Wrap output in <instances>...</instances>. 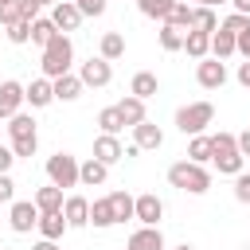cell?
<instances>
[{
  "mask_svg": "<svg viewBox=\"0 0 250 250\" xmlns=\"http://www.w3.org/2000/svg\"><path fill=\"white\" fill-rule=\"evenodd\" d=\"M62 215H66V227H86L90 223V203L82 195H70V199H62Z\"/></svg>",
  "mask_w": 250,
  "mask_h": 250,
  "instance_id": "cell-17",
  "label": "cell"
},
{
  "mask_svg": "<svg viewBox=\"0 0 250 250\" xmlns=\"http://www.w3.org/2000/svg\"><path fill=\"white\" fill-rule=\"evenodd\" d=\"M51 23H55L59 31H74V27L82 23V12H78V4H74V0H59V4L51 8Z\"/></svg>",
  "mask_w": 250,
  "mask_h": 250,
  "instance_id": "cell-11",
  "label": "cell"
},
{
  "mask_svg": "<svg viewBox=\"0 0 250 250\" xmlns=\"http://www.w3.org/2000/svg\"><path fill=\"white\" fill-rule=\"evenodd\" d=\"M59 35V27L51 23V20H31V43H39V47H47L51 39Z\"/></svg>",
  "mask_w": 250,
  "mask_h": 250,
  "instance_id": "cell-30",
  "label": "cell"
},
{
  "mask_svg": "<svg viewBox=\"0 0 250 250\" xmlns=\"http://www.w3.org/2000/svg\"><path fill=\"white\" fill-rule=\"evenodd\" d=\"M238 82H242V86H246V90H250V59H246V62H242V66H238Z\"/></svg>",
  "mask_w": 250,
  "mask_h": 250,
  "instance_id": "cell-46",
  "label": "cell"
},
{
  "mask_svg": "<svg viewBox=\"0 0 250 250\" xmlns=\"http://www.w3.org/2000/svg\"><path fill=\"white\" fill-rule=\"evenodd\" d=\"M35 207L39 211H62V188H55V184L39 188L35 191Z\"/></svg>",
  "mask_w": 250,
  "mask_h": 250,
  "instance_id": "cell-24",
  "label": "cell"
},
{
  "mask_svg": "<svg viewBox=\"0 0 250 250\" xmlns=\"http://www.w3.org/2000/svg\"><path fill=\"white\" fill-rule=\"evenodd\" d=\"M129 250H164V234L160 227H141L129 234Z\"/></svg>",
  "mask_w": 250,
  "mask_h": 250,
  "instance_id": "cell-14",
  "label": "cell"
},
{
  "mask_svg": "<svg viewBox=\"0 0 250 250\" xmlns=\"http://www.w3.org/2000/svg\"><path fill=\"white\" fill-rule=\"evenodd\" d=\"M176 250H191V246H188V242H184V246H176Z\"/></svg>",
  "mask_w": 250,
  "mask_h": 250,
  "instance_id": "cell-50",
  "label": "cell"
},
{
  "mask_svg": "<svg viewBox=\"0 0 250 250\" xmlns=\"http://www.w3.org/2000/svg\"><path fill=\"white\" fill-rule=\"evenodd\" d=\"M90 223H94V227H113V223H117V219H113V207H109V195L90 203Z\"/></svg>",
  "mask_w": 250,
  "mask_h": 250,
  "instance_id": "cell-28",
  "label": "cell"
},
{
  "mask_svg": "<svg viewBox=\"0 0 250 250\" xmlns=\"http://www.w3.org/2000/svg\"><path fill=\"white\" fill-rule=\"evenodd\" d=\"M184 51H188L191 59H207V51H211V35L188 27V31H184Z\"/></svg>",
  "mask_w": 250,
  "mask_h": 250,
  "instance_id": "cell-20",
  "label": "cell"
},
{
  "mask_svg": "<svg viewBox=\"0 0 250 250\" xmlns=\"http://www.w3.org/2000/svg\"><path fill=\"white\" fill-rule=\"evenodd\" d=\"M47 176H51L55 188H74V184H78V160H74L70 152H55V156L47 160Z\"/></svg>",
  "mask_w": 250,
  "mask_h": 250,
  "instance_id": "cell-6",
  "label": "cell"
},
{
  "mask_svg": "<svg viewBox=\"0 0 250 250\" xmlns=\"http://www.w3.org/2000/svg\"><path fill=\"white\" fill-rule=\"evenodd\" d=\"M234 4V12H242V16H250V0H230Z\"/></svg>",
  "mask_w": 250,
  "mask_h": 250,
  "instance_id": "cell-48",
  "label": "cell"
},
{
  "mask_svg": "<svg viewBox=\"0 0 250 250\" xmlns=\"http://www.w3.org/2000/svg\"><path fill=\"white\" fill-rule=\"evenodd\" d=\"M74 4H78L82 16H102L105 12V0H74Z\"/></svg>",
  "mask_w": 250,
  "mask_h": 250,
  "instance_id": "cell-40",
  "label": "cell"
},
{
  "mask_svg": "<svg viewBox=\"0 0 250 250\" xmlns=\"http://www.w3.org/2000/svg\"><path fill=\"white\" fill-rule=\"evenodd\" d=\"M39 234L43 238H62V230H66V215L62 211H39Z\"/></svg>",
  "mask_w": 250,
  "mask_h": 250,
  "instance_id": "cell-19",
  "label": "cell"
},
{
  "mask_svg": "<svg viewBox=\"0 0 250 250\" xmlns=\"http://www.w3.org/2000/svg\"><path fill=\"white\" fill-rule=\"evenodd\" d=\"M51 90H55L59 102H74V98L82 94V78L66 70V74H59V78H51Z\"/></svg>",
  "mask_w": 250,
  "mask_h": 250,
  "instance_id": "cell-15",
  "label": "cell"
},
{
  "mask_svg": "<svg viewBox=\"0 0 250 250\" xmlns=\"http://www.w3.org/2000/svg\"><path fill=\"white\" fill-rule=\"evenodd\" d=\"M168 184H172V188H180V191L203 195V191L211 188V172H207L203 164H195V160H180V164H172V168H168Z\"/></svg>",
  "mask_w": 250,
  "mask_h": 250,
  "instance_id": "cell-1",
  "label": "cell"
},
{
  "mask_svg": "<svg viewBox=\"0 0 250 250\" xmlns=\"http://www.w3.org/2000/svg\"><path fill=\"white\" fill-rule=\"evenodd\" d=\"M133 145H137V148H160V145H164V133H160V125H152V121H141V125H133Z\"/></svg>",
  "mask_w": 250,
  "mask_h": 250,
  "instance_id": "cell-16",
  "label": "cell"
},
{
  "mask_svg": "<svg viewBox=\"0 0 250 250\" xmlns=\"http://www.w3.org/2000/svg\"><path fill=\"white\" fill-rule=\"evenodd\" d=\"M172 4H176V0H137V8H141L145 16H152V20H168Z\"/></svg>",
  "mask_w": 250,
  "mask_h": 250,
  "instance_id": "cell-34",
  "label": "cell"
},
{
  "mask_svg": "<svg viewBox=\"0 0 250 250\" xmlns=\"http://www.w3.org/2000/svg\"><path fill=\"white\" fill-rule=\"evenodd\" d=\"M164 23H172V27H191V8H188V4H180V0H176V4H172V12H168V20H164Z\"/></svg>",
  "mask_w": 250,
  "mask_h": 250,
  "instance_id": "cell-35",
  "label": "cell"
},
{
  "mask_svg": "<svg viewBox=\"0 0 250 250\" xmlns=\"http://www.w3.org/2000/svg\"><path fill=\"white\" fill-rule=\"evenodd\" d=\"M20 105H23V86L20 82H0V117H12V113H20Z\"/></svg>",
  "mask_w": 250,
  "mask_h": 250,
  "instance_id": "cell-13",
  "label": "cell"
},
{
  "mask_svg": "<svg viewBox=\"0 0 250 250\" xmlns=\"http://www.w3.org/2000/svg\"><path fill=\"white\" fill-rule=\"evenodd\" d=\"M211 117H215V105L211 102H191V105H184V109H176V129L188 137H195V133H203L207 125H211Z\"/></svg>",
  "mask_w": 250,
  "mask_h": 250,
  "instance_id": "cell-5",
  "label": "cell"
},
{
  "mask_svg": "<svg viewBox=\"0 0 250 250\" xmlns=\"http://www.w3.org/2000/svg\"><path fill=\"white\" fill-rule=\"evenodd\" d=\"M4 129H8V137H12V152H16V156H35L39 137H35V121H31L27 113H12Z\"/></svg>",
  "mask_w": 250,
  "mask_h": 250,
  "instance_id": "cell-2",
  "label": "cell"
},
{
  "mask_svg": "<svg viewBox=\"0 0 250 250\" xmlns=\"http://www.w3.org/2000/svg\"><path fill=\"white\" fill-rule=\"evenodd\" d=\"M160 47H164V51H184V27L164 23V27H160Z\"/></svg>",
  "mask_w": 250,
  "mask_h": 250,
  "instance_id": "cell-31",
  "label": "cell"
},
{
  "mask_svg": "<svg viewBox=\"0 0 250 250\" xmlns=\"http://www.w3.org/2000/svg\"><path fill=\"white\" fill-rule=\"evenodd\" d=\"M121 55H125V35H121V31H105V35H102V59L113 62V59H121Z\"/></svg>",
  "mask_w": 250,
  "mask_h": 250,
  "instance_id": "cell-26",
  "label": "cell"
},
{
  "mask_svg": "<svg viewBox=\"0 0 250 250\" xmlns=\"http://www.w3.org/2000/svg\"><path fill=\"white\" fill-rule=\"evenodd\" d=\"M70 59H74V47H70V39L59 31V35L43 47V74H47V78L66 74V70H70Z\"/></svg>",
  "mask_w": 250,
  "mask_h": 250,
  "instance_id": "cell-4",
  "label": "cell"
},
{
  "mask_svg": "<svg viewBox=\"0 0 250 250\" xmlns=\"http://www.w3.org/2000/svg\"><path fill=\"white\" fill-rule=\"evenodd\" d=\"M0 4H8V0H0Z\"/></svg>",
  "mask_w": 250,
  "mask_h": 250,
  "instance_id": "cell-52",
  "label": "cell"
},
{
  "mask_svg": "<svg viewBox=\"0 0 250 250\" xmlns=\"http://www.w3.org/2000/svg\"><path fill=\"white\" fill-rule=\"evenodd\" d=\"M12 160H16V152H12V148H4V145H0V176H4V172H8V168H12Z\"/></svg>",
  "mask_w": 250,
  "mask_h": 250,
  "instance_id": "cell-44",
  "label": "cell"
},
{
  "mask_svg": "<svg viewBox=\"0 0 250 250\" xmlns=\"http://www.w3.org/2000/svg\"><path fill=\"white\" fill-rule=\"evenodd\" d=\"M188 160H195V164H203V160H211V137H191V145H188Z\"/></svg>",
  "mask_w": 250,
  "mask_h": 250,
  "instance_id": "cell-33",
  "label": "cell"
},
{
  "mask_svg": "<svg viewBox=\"0 0 250 250\" xmlns=\"http://www.w3.org/2000/svg\"><path fill=\"white\" fill-rule=\"evenodd\" d=\"M39 0H20V20H39Z\"/></svg>",
  "mask_w": 250,
  "mask_h": 250,
  "instance_id": "cell-41",
  "label": "cell"
},
{
  "mask_svg": "<svg viewBox=\"0 0 250 250\" xmlns=\"http://www.w3.org/2000/svg\"><path fill=\"white\" fill-rule=\"evenodd\" d=\"M211 160H215V168H219V172L238 176L246 156L238 152V145H234V137H230V133H215V137H211Z\"/></svg>",
  "mask_w": 250,
  "mask_h": 250,
  "instance_id": "cell-3",
  "label": "cell"
},
{
  "mask_svg": "<svg viewBox=\"0 0 250 250\" xmlns=\"http://www.w3.org/2000/svg\"><path fill=\"white\" fill-rule=\"evenodd\" d=\"M211 55H215V59H230V55H234V35L223 31V27H215V31H211Z\"/></svg>",
  "mask_w": 250,
  "mask_h": 250,
  "instance_id": "cell-25",
  "label": "cell"
},
{
  "mask_svg": "<svg viewBox=\"0 0 250 250\" xmlns=\"http://www.w3.org/2000/svg\"><path fill=\"white\" fill-rule=\"evenodd\" d=\"M39 4H55V0H39Z\"/></svg>",
  "mask_w": 250,
  "mask_h": 250,
  "instance_id": "cell-51",
  "label": "cell"
},
{
  "mask_svg": "<svg viewBox=\"0 0 250 250\" xmlns=\"http://www.w3.org/2000/svg\"><path fill=\"white\" fill-rule=\"evenodd\" d=\"M234 199H238V203H250V176H246V172L234 176Z\"/></svg>",
  "mask_w": 250,
  "mask_h": 250,
  "instance_id": "cell-38",
  "label": "cell"
},
{
  "mask_svg": "<svg viewBox=\"0 0 250 250\" xmlns=\"http://www.w3.org/2000/svg\"><path fill=\"white\" fill-rule=\"evenodd\" d=\"M246 250H250V246H246Z\"/></svg>",
  "mask_w": 250,
  "mask_h": 250,
  "instance_id": "cell-53",
  "label": "cell"
},
{
  "mask_svg": "<svg viewBox=\"0 0 250 250\" xmlns=\"http://www.w3.org/2000/svg\"><path fill=\"white\" fill-rule=\"evenodd\" d=\"M223 31H230V35H238V31H246L250 27V16H242V12H234V16H227L223 23H219Z\"/></svg>",
  "mask_w": 250,
  "mask_h": 250,
  "instance_id": "cell-37",
  "label": "cell"
},
{
  "mask_svg": "<svg viewBox=\"0 0 250 250\" xmlns=\"http://www.w3.org/2000/svg\"><path fill=\"white\" fill-rule=\"evenodd\" d=\"M125 156V148H121V141L113 137V133H102L98 141H94V160H102V164H117Z\"/></svg>",
  "mask_w": 250,
  "mask_h": 250,
  "instance_id": "cell-12",
  "label": "cell"
},
{
  "mask_svg": "<svg viewBox=\"0 0 250 250\" xmlns=\"http://www.w3.org/2000/svg\"><path fill=\"white\" fill-rule=\"evenodd\" d=\"M12 195H16V184H12V176L4 172V176H0V203H12Z\"/></svg>",
  "mask_w": 250,
  "mask_h": 250,
  "instance_id": "cell-42",
  "label": "cell"
},
{
  "mask_svg": "<svg viewBox=\"0 0 250 250\" xmlns=\"http://www.w3.org/2000/svg\"><path fill=\"white\" fill-rule=\"evenodd\" d=\"M234 51H242V55H246V59H250V27H246V31H238V35H234Z\"/></svg>",
  "mask_w": 250,
  "mask_h": 250,
  "instance_id": "cell-43",
  "label": "cell"
},
{
  "mask_svg": "<svg viewBox=\"0 0 250 250\" xmlns=\"http://www.w3.org/2000/svg\"><path fill=\"white\" fill-rule=\"evenodd\" d=\"M20 20V0H8V4H0V23L8 27V23H16Z\"/></svg>",
  "mask_w": 250,
  "mask_h": 250,
  "instance_id": "cell-39",
  "label": "cell"
},
{
  "mask_svg": "<svg viewBox=\"0 0 250 250\" xmlns=\"http://www.w3.org/2000/svg\"><path fill=\"white\" fill-rule=\"evenodd\" d=\"M160 215H164V203H160L152 191H145V195H137V199H133V219H141L145 227H156V223H160Z\"/></svg>",
  "mask_w": 250,
  "mask_h": 250,
  "instance_id": "cell-8",
  "label": "cell"
},
{
  "mask_svg": "<svg viewBox=\"0 0 250 250\" xmlns=\"http://www.w3.org/2000/svg\"><path fill=\"white\" fill-rule=\"evenodd\" d=\"M195 78H199L203 90H219V86L227 82V66H223V59H199Z\"/></svg>",
  "mask_w": 250,
  "mask_h": 250,
  "instance_id": "cell-10",
  "label": "cell"
},
{
  "mask_svg": "<svg viewBox=\"0 0 250 250\" xmlns=\"http://www.w3.org/2000/svg\"><path fill=\"white\" fill-rule=\"evenodd\" d=\"M8 39H12V43H27V39H31V20H16V23H8Z\"/></svg>",
  "mask_w": 250,
  "mask_h": 250,
  "instance_id": "cell-36",
  "label": "cell"
},
{
  "mask_svg": "<svg viewBox=\"0 0 250 250\" xmlns=\"http://www.w3.org/2000/svg\"><path fill=\"white\" fill-rule=\"evenodd\" d=\"M31 250H59V246H55V238H43V242H35Z\"/></svg>",
  "mask_w": 250,
  "mask_h": 250,
  "instance_id": "cell-47",
  "label": "cell"
},
{
  "mask_svg": "<svg viewBox=\"0 0 250 250\" xmlns=\"http://www.w3.org/2000/svg\"><path fill=\"white\" fill-rule=\"evenodd\" d=\"M117 113H121V121L133 129V125H141V121H145V102L129 94V98H121V102H117Z\"/></svg>",
  "mask_w": 250,
  "mask_h": 250,
  "instance_id": "cell-23",
  "label": "cell"
},
{
  "mask_svg": "<svg viewBox=\"0 0 250 250\" xmlns=\"http://www.w3.org/2000/svg\"><path fill=\"white\" fill-rule=\"evenodd\" d=\"M8 219H12V230H16V234H27V230L39 223V207H35V199H31V203H27V199H16L12 211H8Z\"/></svg>",
  "mask_w": 250,
  "mask_h": 250,
  "instance_id": "cell-7",
  "label": "cell"
},
{
  "mask_svg": "<svg viewBox=\"0 0 250 250\" xmlns=\"http://www.w3.org/2000/svg\"><path fill=\"white\" fill-rule=\"evenodd\" d=\"M105 172H109V164H102V160H86V164H78V184H86V188H98V184H105Z\"/></svg>",
  "mask_w": 250,
  "mask_h": 250,
  "instance_id": "cell-21",
  "label": "cell"
},
{
  "mask_svg": "<svg viewBox=\"0 0 250 250\" xmlns=\"http://www.w3.org/2000/svg\"><path fill=\"white\" fill-rule=\"evenodd\" d=\"M23 102H31L35 109H43V105H51L55 102V90H51V78H35L27 90H23Z\"/></svg>",
  "mask_w": 250,
  "mask_h": 250,
  "instance_id": "cell-18",
  "label": "cell"
},
{
  "mask_svg": "<svg viewBox=\"0 0 250 250\" xmlns=\"http://www.w3.org/2000/svg\"><path fill=\"white\" fill-rule=\"evenodd\" d=\"M191 27L211 35V31L219 27V20H215V8H191Z\"/></svg>",
  "mask_w": 250,
  "mask_h": 250,
  "instance_id": "cell-29",
  "label": "cell"
},
{
  "mask_svg": "<svg viewBox=\"0 0 250 250\" xmlns=\"http://www.w3.org/2000/svg\"><path fill=\"white\" fill-rule=\"evenodd\" d=\"M0 129H4V125H0Z\"/></svg>",
  "mask_w": 250,
  "mask_h": 250,
  "instance_id": "cell-54",
  "label": "cell"
},
{
  "mask_svg": "<svg viewBox=\"0 0 250 250\" xmlns=\"http://www.w3.org/2000/svg\"><path fill=\"white\" fill-rule=\"evenodd\" d=\"M78 78H82V86H109L113 66L98 55V59H86V62H82V74H78Z\"/></svg>",
  "mask_w": 250,
  "mask_h": 250,
  "instance_id": "cell-9",
  "label": "cell"
},
{
  "mask_svg": "<svg viewBox=\"0 0 250 250\" xmlns=\"http://www.w3.org/2000/svg\"><path fill=\"white\" fill-rule=\"evenodd\" d=\"M98 125H102V133H113V137H117V133L125 129V121H121V113H117V105H109V109H102V113H98Z\"/></svg>",
  "mask_w": 250,
  "mask_h": 250,
  "instance_id": "cell-32",
  "label": "cell"
},
{
  "mask_svg": "<svg viewBox=\"0 0 250 250\" xmlns=\"http://www.w3.org/2000/svg\"><path fill=\"white\" fill-rule=\"evenodd\" d=\"M215 4H223V0H199V8H215Z\"/></svg>",
  "mask_w": 250,
  "mask_h": 250,
  "instance_id": "cell-49",
  "label": "cell"
},
{
  "mask_svg": "<svg viewBox=\"0 0 250 250\" xmlns=\"http://www.w3.org/2000/svg\"><path fill=\"white\" fill-rule=\"evenodd\" d=\"M234 145H238V152H242V156H250V129H246V133H238V137H234Z\"/></svg>",
  "mask_w": 250,
  "mask_h": 250,
  "instance_id": "cell-45",
  "label": "cell"
},
{
  "mask_svg": "<svg viewBox=\"0 0 250 250\" xmlns=\"http://www.w3.org/2000/svg\"><path fill=\"white\" fill-rule=\"evenodd\" d=\"M156 90H160V82H156V74H152V70H141V74H133V82H129V94H133V98H141V102H145V98H152Z\"/></svg>",
  "mask_w": 250,
  "mask_h": 250,
  "instance_id": "cell-22",
  "label": "cell"
},
{
  "mask_svg": "<svg viewBox=\"0 0 250 250\" xmlns=\"http://www.w3.org/2000/svg\"><path fill=\"white\" fill-rule=\"evenodd\" d=\"M109 207H113V219L117 223L133 219V195L129 191H109Z\"/></svg>",
  "mask_w": 250,
  "mask_h": 250,
  "instance_id": "cell-27",
  "label": "cell"
}]
</instances>
